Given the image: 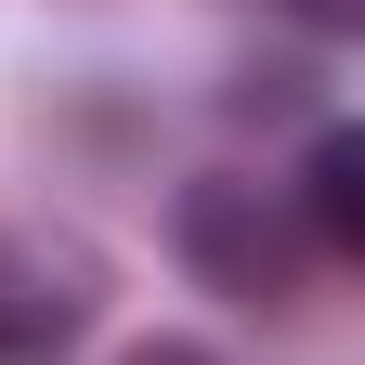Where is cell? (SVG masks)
<instances>
[{
    "mask_svg": "<svg viewBox=\"0 0 365 365\" xmlns=\"http://www.w3.org/2000/svg\"><path fill=\"white\" fill-rule=\"evenodd\" d=\"M170 248H182L196 287L261 300V313H287L300 274H313V235H300L287 182H248V170H196V182H182V196H170Z\"/></svg>",
    "mask_w": 365,
    "mask_h": 365,
    "instance_id": "cell-1",
    "label": "cell"
},
{
    "mask_svg": "<svg viewBox=\"0 0 365 365\" xmlns=\"http://www.w3.org/2000/svg\"><path fill=\"white\" fill-rule=\"evenodd\" d=\"M105 327V261L53 222H0V365H66Z\"/></svg>",
    "mask_w": 365,
    "mask_h": 365,
    "instance_id": "cell-2",
    "label": "cell"
},
{
    "mask_svg": "<svg viewBox=\"0 0 365 365\" xmlns=\"http://www.w3.org/2000/svg\"><path fill=\"white\" fill-rule=\"evenodd\" d=\"M287 209H300L313 261H352V248H365V130H352V118L313 130V157H300V182H287Z\"/></svg>",
    "mask_w": 365,
    "mask_h": 365,
    "instance_id": "cell-3",
    "label": "cell"
},
{
    "mask_svg": "<svg viewBox=\"0 0 365 365\" xmlns=\"http://www.w3.org/2000/svg\"><path fill=\"white\" fill-rule=\"evenodd\" d=\"M287 14H300L313 39H352V26H365V0H287Z\"/></svg>",
    "mask_w": 365,
    "mask_h": 365,
    "instance_id": "cell-4",
    "label": "cell"
},
{
    "mask_svg": "<svg viewBox=\"0 0 365 365\" xmlns=\"http://www.w3.org/2000/svg\"><path fill=\"white\" fill-rule=\"evenodd\" d=\"M118 365H222V352H209V339H130Z\"/></svg>",
    "mask_w": 365,
    "mask_h": 365,
    "instance_id": "cell-5",
    "label": "cell"
}]
</instances>
